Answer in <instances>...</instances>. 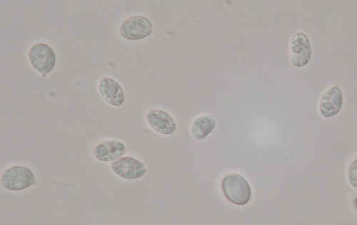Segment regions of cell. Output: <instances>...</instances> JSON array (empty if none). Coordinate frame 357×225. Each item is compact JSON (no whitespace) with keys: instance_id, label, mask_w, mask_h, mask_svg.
<instances>
[{"instance_id":"cell-2","label":"cell","mask_w":357,"mask_h":225,"mask_svg":"<svg viewBox=\"0 0 357 225\" xmlns=\"http://www.w3.org/2000/svg\"><path fill=\"white\" fill-rule=\"evenodd\" d=\"M120 31L121 36L127 40H141L153 33L154 26L147 17L135 15L123 20Z\"/></svg>"},{"instance_id":"cell-6","label":"cell","mask_w":357,"mask_h":225,"mask_svg":"<svg viewBox=\"0 0 357 225\" xmlns=\"http://www.w3.org/2000/svg\"><path fill=\"white\" fill-rule=\"evenodd\" d=\"M111 168L116 176L126 180L139 179L146 173L145 165L132 157H121L114 160Z\"/></svg>"},{"instance_id":"cell-3","label":"cell","mask_w":357,"mask_h":225,"mask_svg":"<svg viewBox=\"0 0 357 225\" xmlns=\"http://www.w3.org/2000/svg\"><path fill=\"white\" fill-rule=\"evenodd\" d=\"M36 178L33 172L24 166L11 167L2 175L1 185L10 191H20L31 187Z\"/></svg>"},{"instance_id":"cell-9","label":"cell","mask_w":357,"mask_h":225,"mask_svg":"<svg viewBox=\"0 0 357 225\" xmlns=\"http://www.w3.org/2000/svg\"><path fill=\"white\" fill-rule=\"evenodd\" d=\"M99 92L102 99L113 107H120L125 102L123 88L111 77H105L100 81Z\"/></svg>"},{"instance_id":"cell-4","label":"cell","mask_w":357,"mask_h":225,"mask_svg":"<svg viewBox=\"0 0 357 225\" xmlns=\"http://www.w3.org/2000/svg\"><path fill=\"white\" fill-rule=\"evenodd\" d=\"M290 60L297 68H303L310 62L312 49L308 36L303 32L294 33L289 43Z\"/></svg>"},{"instance_id":"cell-8","label":"cell","mask_w":357,"mask_h":225,"mask_svg":"<svg viewBox=\"0 0 357 225\" xmlns=\"http://www.w3.org/2000/svg\"><path fill=\"white\" fill-rule=\"evenodd\" d=\"M343 106V94L337 87H331L321 97L319 108L324 118H331L339 114Z\"/></svg>"},{"instance_id":"cell-10","label":"cell","mask_w":357,"mask_h":225,"mask_svg":"<svg viewBox=\"0 0 357 225\" xmlns=\"http://www.w3.org/2000/svg\"><path fill=\"white\" fill-rule=\"evenodd\" d=\"M126 153V147L119 140H107L98 144L94 155L101 162H109L123 157Z\"/></svg>"},{"instance_id":"cell-1","label":"cell","mask_w":357,"mask_h":225,"mask_svg":"<svg viewBox=\"0 0 357 225\" xmlns=\"http://www.w3.org/2000/svg\"><path fill=\"white\" fill-rule=\"evenodd\" d=\"M226 199L236 206H245L251 199V187L247 180L240 174H229L222 183Z\"/></svg>"},{"instance_id":"cell-12","label":"cell","mask_w":357,"mask_h":225,"mask_svg":"<svg viewBox=\"0 0 357 225\" xmlns=\"http://www.w3.org/2000/svg\"><path fill=\"white\" fill-rule=\"evenodd\" d=\"M349 181L353 188H356V159L353 161L349 167Z\"/></svg>"},{"instance_id":"cell-5","label":"cell","mask_w":357,"mask_h":225,"mask_svg":"<svg viewBox=\"0 0 357 225\" xmlns=\"http://www.w3.org/2000/svg\"><path fill=\"white\" fill-rule=\"evenodd\" d=\"M29 59L33 67L40 74L50 73L56 64V55L53 49L46 43H36L29 51Z\"/></svg>"},{"instance_id":"cell-11","label":"cell","mask_w":357,"mask_h":225,"mask_svg":"<svg viewBox=\"0 0 357 225\" xmlns=\"http://www.w3.org/2000/svg\"><path fill=\"white\" fill-rule=\"evenodd\" d=\"M216 126V121L211 115H201L197 117L190 127L192 137L202 140L209 135Z\"/></svg>"},{"instance_id":"cell-7","label":"cell","mask_w":357,"mask_h":225,"mask_svg":"<svg viewBox=\"0 0 357 225\" xmlns=\"http://www.w3.org/2000/svg\"><path fill=\"white\" fill-rule=\"evenodd\" d=\"M146 121L155 132L162 135H171L176 130L174 117L167 111L153 109L147 112Z\"/></svg>"}]
</instances>
